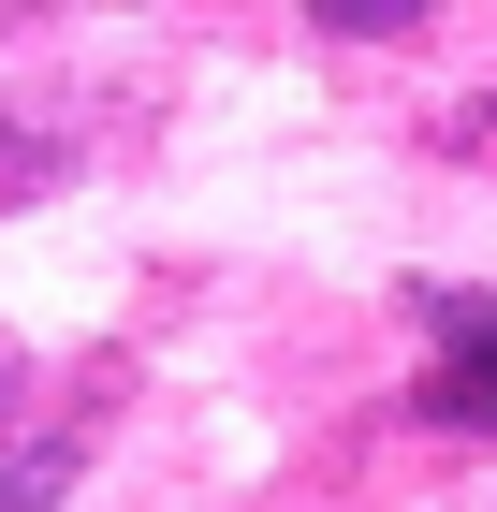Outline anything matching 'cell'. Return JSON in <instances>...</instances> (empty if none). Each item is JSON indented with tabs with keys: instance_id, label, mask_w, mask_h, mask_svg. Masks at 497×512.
Returning <instances> with one entry per match:
<instances>
[{
	"instance_id": "3957f363",
	"label": "cell",
	"mask_w": 497,
	"mask_h": 512,
	"mask_svg": "<svg viewBox=\"0 0 497 512\" xmlns=\"http://www.w3.org/2000/svg\"><path fill=\"white\" fill-rule=\"evenodd\" d=\"M44 176H59V147H44V132H0V205H30Z\"/></svg>"
},
{
	"instance_id": "6da1fadb",
	"label": "cell",
	"mask_w": 497,
	"mask_h": 512,
	"mask_svg": "<svg viewBox=\"0 0 497 512\" xmlns=\"http://www.w3.org/2000/svg\"><path fill=\"white\" fill-rule=\"evenodd\" d=\"M424 410H439V425H497V308L454 322V352L424 366Z\"/></svg>"
},
{
	"instance_id": "277c9868",
	"label": "cell",
	"mask_w": 497,
	"mask_h": 512,
	"mask_svg": "<svg viewBox=\"0 0 497 512\" xmlns=\"http://www.w3.org/2000/svg\"><path fill=\"white\" fill-rule=\"evenodd\" d=\"M439 161H497V103H454L439 118Z\"/></svg>"
},
{
	"instance_id": "7a4b0ae2",
	"label": "cell",
	"mask_w": 497,
	"mask_h": 512,
	"mask_svg": "<svg viewBox=\"0 0 497 512\" xmlns=\"http://www.w3.org/2000/svg\"><path fill=\"white\" fill-rule=\"evenodd\" d=\"M74 498V454H59V439H44V454H15V469H0V512H59Z\"/></svg>"
}]
</instances>
